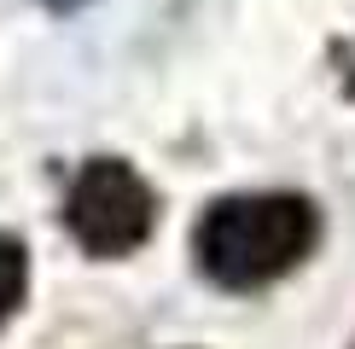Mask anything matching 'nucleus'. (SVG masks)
Masks as SVG:
<instances>
[{"label": "nucleus", "instance_id": "f257e3e1", "mask_svg": "<svg viewBox=\"0 0 355 349\" xmlns=\"http://www.w3.org/2000/svg\"><path fill=\"white\" fill-rule=\"evenodd\" d=\"M320 244V210L303 193H227L192 227V262L221 291H262Z\"/></svg>", "mask_w": 355, "mask_h": 349}, {"label": "nucleus", "instance_id": "f03ea898", "mask_svg": "<svg viewBox=\"0 0 355 349\" xmlns=\"http://www.w3.org/2000/svg\"><path fill=\"white\" fill-rule=\"evenodd\" d=\"M64 227L87 256H128L157 227V193L123 157H87L64 193Z\"/></svg>", "mask_w": 355, "mask_h": 349}, {"label": "nucleus", "instance_id": "7ed1b4c3", "mask_svg": "<svg viewBox=\"0 0 355 349\" xmlns=\"http://www.w3.org/2000/svg\"><path fill=\"white\" fill-rule=\"evenodd\" d=\"M24 291H29V251H24V239L0 233V332L24 309Z\"/></svg>", "mask_w": 355, "mask_h": 349}, {"label": "nucleus", "instance_id": "20e7f679", "mask_svg": "<svg viewBox=\"0 0 355 349\" xmlns=\"http://www.w3.org/2000/svg\"><path fill=\"white\" fill-rule=\"evenodd\" d=\"M47 6H58V12H64V6H82V0H47Z\"/></svg>", "mask_w": 355, "mask_h": 349}]
</instances>
